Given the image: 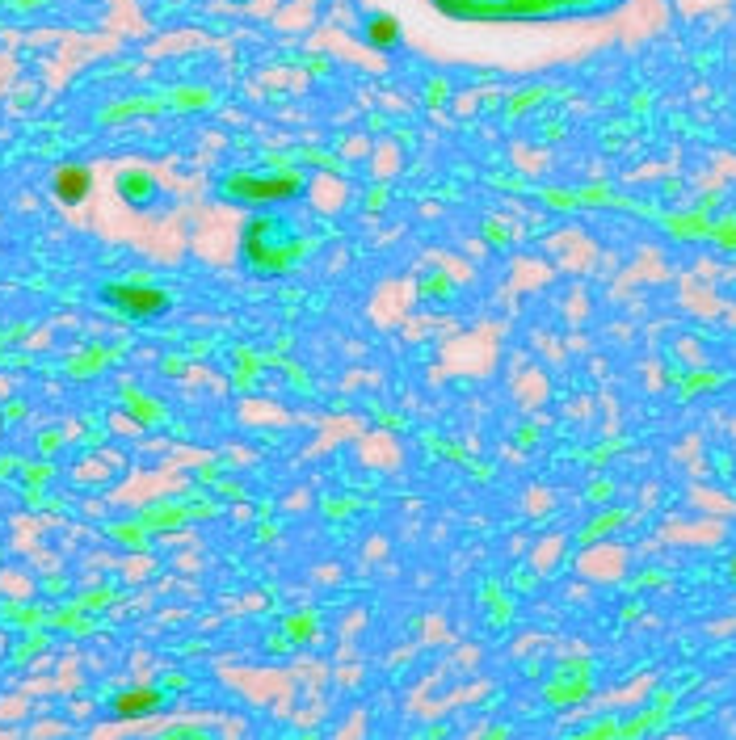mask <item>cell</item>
I'll return each mask as SVG.
<instances>
[{
	"instance_id": "obj_1",
	"label": "cell",
	"mask_w": 736,
	"mask_h": 740,
	"mask_svg": "<svg viewBox=\"0 0 736 740\" xmlns=\"http://www.w3.org/2000/svg\"><path fill=\"white\" fill-rule=\"evenodd\" d=\"M106 299L122 303V307H127V312H135V316L165 312V295H156V291H139V286H118V291H110Z\"/></svg>"
},
{
	"instance_id": "obj_4",
	"label": "cell",
	"mask_w": 736,
	"mask_h": 740,
	"mask_svg": "<svg viewBox=\"0 0 736 740\" xmlns=\"http://www.w3.org/2000/svg\"><path fill=\"white\" fill-rule=\"evenodd\" d=\"M156 707V694L152 690H135V694H122L118 698V715H143Z\"/></svg>"
},
{
	"instance_id": "obj_2",
	"label": "cell",
	"mask_w": 736,
	"mask_h": 740,
	"mask_svg": "<svg viewBox=\"0 0 736 740\" xmlns=\"http://www.w3.org/2000/svg\"><path fill=\"white\" fill-rule=\"evenodd\" d=\"M89 194V173L85 169H59L55 173V198L68 202V207H76L80 198Z\"/></svg>"
},
{
	"instance_id": "obj_5",
	"label": "cell",
	"mask_w": 736,
	"mask_h": 740,
	"mask_svg": "<svg viewBox=\"0 0 736 740\" xmlns=\"http://www.w3.org/2000/svg\"><path fill=\"white\" fill-rule=\"evenodd\" d=\"M240 190L249 198H286L295 185L291 181H249V185H240Z\"/></svg>"
},
{
	"instance_id": "obj_3",
	"label": "cell",
	"mask_w": 736,
	"mask_h": 740,
	"mask_svg": "<svg viewBox=\"0 0 736 740\" xmlns=\"http://www.w3.org/2000/svg\"><path fill=\"white\" fill-rule=\"evenodd\" d=\"M366 38H371L375 47H392L396 38H400V26L392 22V17H383V13H375V17H366Z\"/></svg>"
}]
</instances>
